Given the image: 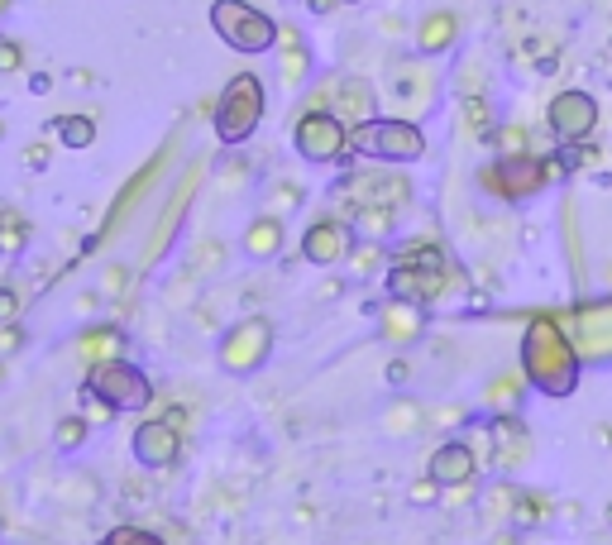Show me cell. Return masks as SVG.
<instances>
[{"label": "cell", "instance_id": "6da1fadb", "mask_svg": "<svg viewBox=\"0 0 612 545\" xmlns=\"http://www.w3.org/2000/svg\"><path fill=\"white\" fill-rule=\"evenodd\" d=\"M522 373L531 378V388L546 397H569L579 388L584 373V354L574 345V335L565 330L560 316H531L522 335Z\"/></svg>", "mask_w": 612, "mask_h": 545}, {"label": "cell", "instance_id": "7a4b0ae2", "mask_svg": "<svg viewBox=\"0 0 612 545\" xmlns=\"http://www.w3.org/2000/svg\"><path fill=\"white\" fill-rule=\"evenodd\" d=\"M350 149L364 153V158H378V163H416L426 153V134L407 115H388V120L373 115V120L350 130Z\"/></svg>", "mask_w": 612, "mask_h": 545}, {"label": "cell", "instance_id": "3957f363", "mask_svg": "<svg viewBox=\"0 0 612 545\" xmlns=\"http://www.w3.org/2000/svg\"><path fill=\"white\" fill-rule=\"evenodd\" d=\"M211 29L235 53H249V58L278 48V34H283V24L273 20V15H263L259 5H249V0H216L211 5Z\"/></svg>", "mask_w": 612, "mask_h": 545}, {"label": "cell", "instance_id": "277c9868", "mask_svg": "<svg viewBox=\"0 0 612 545\" xmlns=\"http://www.w3.org/2000/svg\"><path fill=\"white\" fill-rule=\"evenodd\" d=\"M555 177H565V163L522 153V158H498V163H488L479 173V182H483V192H493V197L526 201V197H536L541 187H550Z\"/></svg>", "mask_w": 612, "mask_h": 545}, {"label": "cell", "instance_id": "5b68a950", "mask_svg": "<svg viewBox=\"0 0 612 545\" xmlns=\"http://www.w3.org/2000/svg\"><path fill=\"white\" fill-rule=\"evenodd\" d=\"M211 120H216L220 144H244L263 120V82L259 77H254V72H235L230 87L220 91L216 115H211Z\"/></svg>", "mask_w": 612, "mask_h": 545}, {"label": "cell", "instance_id": "8992f818", "mask_svg": "<svg viewBox=\"0 0 612 545\" xmlns=\"http://www.w3.org/2000/svg\"><path fill=\"white\" fill-rule=\"evenodd\" d=\"M292 144L306 163H340L350 153V125L335 110H306L292 130Z\"/></svg>", "mask_w": 612, "mask_h": 545}, {"label": "cell", "instance_id": "52a82bcc", "mask_svg": "<svg viewBox=\"0 0 612 545\" xmlns=\"http://www.w3.org/2000/svg\"><path fill=\"white\" fill-rule=\"evenodd\" d=\"M87 388L91 393H101L115 407V412H144L153 402V383L144 373L125 364V359H110V364H91L87 373Z\"/></svg>", "mask_w": 612, "mask_h": 545}, {"label": "cell", "instance_id": "ba28073f", "mask_svg": "<svg viewBox=\"0 0 612 545\" xmlns=\"http://www.w3.org/2000/svg\"><path fill=\"white\" fill-rule=\"evenodd\" d=\"M268 349H273V326H268L263 316H249V321L225 330L216 359L225 373H254L263 359H268Z\"/></svg>", "mask_w": 612, "mask_h": 545}, {"label": "cell", "instance_id": "9c48e42d", "mask_svg": "<svg viewBox=\"0 0 612 545\" xmlns=\"http://www.w3.org/2000/svg\"><path fill=\"white\" fill-rule=\"evenodd\" d=\"M474 450H479V459H493L498 469H522L531 459V436L517 421V412H503L493 416V426L483 436H474Z\"/></svg>", "mask_w": 612, "mask_h": 545}, {"label": "cell", "instance_id": "30bf717a", "mask_svg": "<svg viewBox=\"0 0 612 545\" xmlns=\"http://www.w3.org/2000/svg\"><path fill=\"white\" fill-rule=\"evenodd\" d=\"M340 197L350 206H407L412 201V182L402 173H383V168H369V173H354L340 182Z\"/></svg>", "mask_w": 612, "mask_h": 545}, {"label": "cell", "instance_id": "8fae6325", "mask_svg": "<svg viewBox=\"0 0 612 545\" xmlns=\"http://www.w3.org/2000/svg\"><path fill=\"white\" fill-rule=\"evenodd\" d=\"M546 125L560 144H579V139H589L593 125H598V101H593L589 91H560L546 110Z\"/></svg>", "mask_w": 612, "mask_h": 545}, {"label": "cell", "instance_id": "7c38bea8", "mask_svg": "<svg viewBox=\"0 0 612 545\" xmlns=\"http://www.w3.org/2000/svg\"><path fill=\"white\" fill-rule=\"evenodd\" d=\"M173 149H177V139H168V144H163V149L153 153L149 163H144V168H139V173H134L130 182H125V187H120V197H115V206L106 211V225H101V235H96V240H106V235H115V230H120V225L130 220V211L139 206V201H144V192H149L153 182L163 177V168H168V158H173Z\"/></svg>", "mask_w": 612, "mask_h": 545}, {"label": "cell", "instance_id": "4fadbf2b", "mask_svg": "<svg viewBox=\"0 0 612 545\" xmlns=\"http://www.w3.org/2000/svg\"><path fill=\"white\" fill-rule=\"evenodd\" d=\"M201 173H206V163H192L187 173L177 177L173 197H168V206H163V216H158V230H153L149 249H144V263H153V259H163V254H168V244H173L177 225H182V216H187V206H192V197H197Z\"/></svg>", "mask_w": 612, "mask_h": 545}, {"label": "cell", "instance_id": "5bb4252c", "mask_svg": "<svg viewBox=\"0 0 612 545\" xmlns=\"http://www.w3.org/2000/svg\"><path fill=\"white\" fill-rule=\"evenodd\" d=\"M388 101H393L407 120H412V115H426L431 101H436V72L426 63H397L393 77H388Z\"/></svg>", "mask_w": 612, "mask_h": 545}, {"label": "cell", "instance_id": "9a60e30c", "mask_svg": "<svg viewBox=\"0 0 612 545\" xmlns=\"http://www.w3.org/2000/svg\"><path fill=\"white\" fill-rule=\"evenodd\" d=\"M450 283H455L450 268H412V263H393V273H388V292H393L397 302H416V306L440 302V297L450 292Z\"/></svg>", "mask_w": 612, "mask_h": 545}, {"label": "cell", "instance_id": "2e32d148", "mask_svg": "<svg viewBox=\"0 0 612 545\" xmlns=\"http://www.w3.org/2000/svg\"><path fill=\"white\" fill-rule=\"evenodd\" d=\"M574 345L593 364L612 359V297L608 302H584L574 311Z\"/></svg>", "mask_w": 612, "mask_h": 545}, {"label": "cell", "instance_id": "e0dca14e", "mask_svg": "<svg viewBox=\"0 0 612 545\" xmlns=\"http://www.w3.org/2000/svg\"><path fill=\"white\" fill-rule=\"evenodd\" d=\"M326 101L350 130L354 125H364V120H373V110H378V96H373V87L364 82V77H340V82H330V87L316 96V106L311 110H326Z\"/></svg>", "mask_w": 612, "mask_h": 545}, {"label": "cell", "instance_id": "ac0fdd59", "mask_svg": "<svg viewBox=\"0 0 612 545\" xmlns=\"http://www.w3.org/2000/svg\"><path fill=\"white\" fill-rule=\"evenodd\" d=\"M177 455H182V431H177L173 421L153 416V421H144V426L134 431V459H139L144 469H173Z\"/></svg>", "mask_w": 612, "mask_h": 545}, {"label": "cell", "instance_id": "d6986e66", "mask_svg": "<svg viewBox=\"0 0 612 545\" xmlns=\"http://www.w3.org/2000/svg\"><path fill=\"white\" fill-rule=\"evenodd\" d=\"M302 259L316 263V268H330V263L350 259V225L335 220V216L316 220V225L302 235Z\"/></svg>", "mask_w": 612, "mask_h": 545}, {"label": "cell", "instance_id": "ffe728a7", "mask_svg": "<svg viewBox=\"0 0 612 545\" xmlns=\"http://www.w3.org/2000/svg\"><path fill=\"white\" fill-rule=\"evenodd\" d=\"M479 450L469 445V440H445L436 455H431V479L440 483V488H464V483H474V474H479Z\"/></svg>", "mask_w": 612, "mask_h": 545}, {"label": "cell", "instance_id": "44dd1931", "mask_svg": "<svg viewBox=\"0 0 612 545\" xmlns=\"http://www.w3.org/2000/svg\"><path fill=\"white\" fill-rule=\"evenodd\" d=\"M421 330H426V316H421V306L416 302H388L383 306V340H393V345H412L421 340Z\"/></svg>", "mask_w": 612, "mask_h": 545}, {"label": "cell", "instance_id": "7402d4cb", "mask_svg": "<svg viewBox=\"0 0 612 545\" xmlns=\"http://www.w3.org/2000/svg\"><path fill=\"white\" fill-rule=\"evenodd\" d=\"M77 354L87 364H110V359H125V335L115 326H91L77 335Z\"/></svg>", "mask_w": 612, "mask_h": 545}, {"label": "cell", "instance_id": "603a6c76", "mask_svg": "<svg viewBox=\"0 0 612 545\" xmlns=\"http://www.w3.org/2000/svg\"><path fill=\"white\" fill-rule=\"evenodd\" d=\"M526 388H531V378H526V373H498V378H493V383H488V388H483V407H488V412H517V407H522V393Z\"/></svg>", "mask_w": 612, "mask_h": 545}, {"label": "cell", "instance_id": "cb8c5ba5", "mask_svg": "<svg viewBox=\"0 0 612 545\" xmlns=\"http://www.w3.org/2000/svg\"><path fill=\"white\" fill-rule=\"evenodd\" d=\"M455 39H459V20L450 10H436V15H426V20L416 24V48L421 53H445Z\"/></svg>", "mask_w": 612, "mask_h": 545}, {"label": "cell", "instance_id": "d4e9b609", "mask_svg": "<svg viewBox=\"0 0 612 545\" xmlns=\"http://www.w3.org/2000/svg\"><path fill=\"white\" fill-rule=\"evenodd\" d=\"M244 249H249L254 259H273V254L283 249V220L273 216V211H268V216H259L249 230H244Z\"/></svg>", "mask_w": 612, "mask_h": 545}, {"label": "cell", "instance_id": "484cf974", "mask_svg": "<svg viewBox=\"0 0 612 545\" xmlns=\"http://www.w3.org/2000/svg\"><path fill=\"white\" fill-rule=\"evenodd\" d=\"M278 48H283V82L287 87H297L306 77V44H302V34L297 29H283L278 34Z\"/></svg>", "mask_w": 612, "mask_h": 545}, {"label": "cell", "instance_id": "4316f807", "mask_svg": "<svg viewBox=\"0 0 612 545\" xmlns=\"http://www.w3.org/2000/svg\"><path fill=\"white\" fill-rule=\"evenodd\" d=\"M393 206H350V220L359 225V235L364 240H383L388 230H393Z\"/></svg>", "mask_w": 612, "mask_h": 545}, {"label": "cell", "instance_id": "83f0119b", "mask_svg": "<svg viewBox=\"0 0 612 545\" xmlns=\"http://www.w3.org/2000/svg\"><path fill=\"white\" fill-rule=\"evenodd\" d=\"M53 130H58V139H63V149H91L96 120H91V115H58Z\"/></svg>", "mask_w": 612, "mask_h": 545}, {"label": "cell", "instance_id": "f1b7e54d", "mask_svg": "<svg viewBox=\"0 0 612 545\" xmlns=\"http://www.w3.org/2000/svg\"><path fill=\"white\" fill-rule=\"evenodd\" d=\"M383 431H388V436H416V431H421V407H416V402H393V407L383 412Z\"/></svg>", "mask_w": 612, "mask_h": 545}, {"label": "cell", "instance_id": "f546056e", "mask_svg": "<svg viewBox=\"0 0 612 545\" xmlns=\"http://www.w3.org/2000/svg\"><path fill=\"white\" fill-rule=\"evenodd\" d=\"M393 263H412V268H450V259H445V249L431 240H416L407 244V249H397Z\"/></svg>", "mask_w": 612, "mask_h": 545}, {"label": "cell", "instance_id": "4dcf8cb0", "mask_svg": "<svg viewBox=\"0 0 612 545\" xmlns=\"http://www.w3.org/2000/svg\"><path fill=\"white\" fill-rule=\"evenodd\" d=\"M493 149H498V158H522V153H531V134H526V125H498L493 130Z\"/></svg>", "mask_w": 612, "mask_h": 545}, {"label": "cell", "instance_id": "1f68e13d", "mask_svg": "<svg viewBox=\"0 0 612 545\" xmlns=\"http://www.w3.org/2000/svg\"><path fill=\"white\" fill-rule=\"evenodd\" d=\"M464 130L483 139V134H493V115H488V101L483 96H464Z\"/></svg>", "mask_w": 612, "mask_h": 545}, {"label": "cell", "instance_id": "d6a6232c", "mask_svg": "<svg viewBox=\"0 0 612 545\" xmlns=\"http://www.w3.org/2000/svg\"><path fill=\"white\" fill-rule=\"evenodd\" d=\"M24 240H29V225H24L20 216L0 220V259H15V254L24 249Z\"/></svg>", "mask_w": 612, "mask_h": 545}, {"label": "cell", "instance_id": "836d02e7", "mask_svg": "<svg viewBox=\"0 0 612 545\" xmlns=\"http://www.w3.org/2000/svg\"><path fill=\"white\" fill-rule=\"evenodd\" d=\"M87 416H63V421H58V431H53V445H58V450H77V445H82V440H87Z\"/></svg>", "mask_w": 612, "mask_h": 545}, {"label": "cell", "instance_id": "e575fe53", "mask_svg": "<svg viewBox=\"0 0 612 545\" xmlns=\"http://www.w3.org/2000/svg\"><path fill=\"white\" fill-rule=\"evenodd\" d=\"M106 545H168L163 536H153L149 526H115L106 536Z\"/></svg>", "mask_w": 612, "mask_h": 545}, {"label": "cell", "instance_id": "d590c367", "mask_svg": "<svg viewBox=\"0 0 612 545\" xmlns=\"http://www.w3.org/2000/svg\"><path fill=\"white\" fill-rule=\"evenodd\" d=\"M82 412H87V421H96V426H101V421H115V407H110L106 397L101 393H82Z\"/></svg>", "mask_w": 612, "mask_h": 545}, {"label": "cell", "instance_id": "8d00e7d4", "mask_svg": "<svg viewBox=\"0 0 612 545\" xmlns=\"http://www.w3.org/2000/svg\"><path fill=\"white\" fill-rule=\"evenodd\" d=\"M15 321H20V292L0 287V326H15Z\"/></svg>", "mask_w": 612, "mask_h": 545}, {"label": "cell", "instance_id": "74e56055", "mask_svg": "<svg viewBox=\"0 0 612 545\" xmlns=\"http://www.w3.org/2000/svg\"><path fill=\"white\" fill-rule=\"evenodd\" d=\"M436 498H440V483L431 479V474L412 483V502H416V507H431V502H436Z\"/></svg>", "mask_w": 612, "mask_h": 545}, {"label": "cell", "instance_id": "f35d334b", "mask_svg": "<svg viewBox=\"0 0 612 545\" xmlns=\"http://www.w3.org/2000/svg\"><path fill=\"white\" fill-rule=\"evenodd\" d=\"M350 259H354V273H373V268H378V240H369L364 249H354Z\"/></svg>", "mask_w": 612, "mask_h": 545}, {"label": "cell", "instance_id": "ab89813d", "mask_svg": "<svg viewBox=\"0 0 612 545\" xmlns=\"http://www.w3.org/2000/svg\"><path fill=\"white\" fill-rule=\"evenodd\" d=\"M20 63H24L20 44H10V39H0V72H20Z\"/></svg>", "mask_w": 612, "mask_h": 545}, {"label": "cell", "instance_id": "60d3db41", "mask_svg": "<svg viewBox=\"0 0 612 545\" xmlns=\"http://www.w3.org/2000/svg\"><path fill=\"white\" fill-rule=\"evenodd\" d=\"M110 292V297H120V292H125V287H130V268H120V263H115V268H106V283H101Z\"/></svg>", "mask_w": 612, "mask_h": 545}, {"label": "cell", "instance_id": "b9f144b4", "mask_svg": "<svg viewBox=\"0 0 612 545\" xmlns=\"http://www.w3.org/2000/svg\"><path fill=\"white\" fill-rule=\"evenodd\" d=\"M273 216H283V211H292V206H297V187H292V182H278V192H273Z\"/></svg>", "mask_w": 612, "mask_h": 545}, {"label": "cell", "instance_id": "7bdbcfd3", "mask_svg": "<svg viewBox=\"0 0 612 545\" xmlns=\"http://www.w3.org/2000/svg\"><path fill=\"white\" fill-rule=\"evenodd\" d=\"M216 263H220V244H216V240H206V244L197 249V273H211Z\"/></svg>", "mask_w": 612, "mask_h": 545}, {"label": "cell", "instance_id": "ee69618b", "mask_svg": "<svg viewBox=\"0 0 612 545\" xmlns=\"http://www.w3.org/2000/svg\"><path fill=\"white\" fill-rule=\"evenodd\" d=\"M24 345V330L20 326H0V354H15Z\"/></svg>", "mask_w": 612, "mask_h": 545}, {"label": "cell", "instance_id": "f6af8a7d", "mask_svg": "<svg viewBox=\"0 0 612 545\" xmlns=\"http://www.w3.org/2000/svg\"><path fill=\"white\" fill-rule=\"evenodd\" d=\"M163 421H173L177 431H187V426H192V412H187V407H168V412H163Z\"/></svg>", "mask_w": 612, "mask_h": 545}, {"label": "cell", "instance_id": "bcb514c9", "mask_svg": "<svg viewBox=\"0 0 612 545\" xmlns=\"http://www.w3.org/2000/svg\"><path fill=\"white\" fill-rule=\"evenodd\" d=\"M407 378H412V369H407L402 359H393V364H388V383H407Z\"/></svg>", "mask_w": 612, "mask_h": 545}, {"label": "cell", "instance_id": "7dc6e473", "mask_svg": "<svg viewBox=\"0 0 612 545\" xmlns=\"http://www.w3.org/2000/svg\"><path fill=\"white\" fill-rule=\"evenodd\" d=\"M48 163V144H34V149H29V168H44Z\"/></svg>", "mask_w": 612, "mask_h": 545}, {"label": "cell", "instance_id": "c3c4849f", "mask_svg": "<svg viewBox=\"0 0 612 545\" xmlns=\"http://www.w3.org/2000/svg\"><path fill=\"white\" fill-rule=\"evenodd\" d=\"M493 545H517V531H507L503 541H493Z\"/></svg>", "mask_w": 612, "mask_h": 545}, {"label": "cell", "instance_id": "681fc988", "mask_svg": "<svg viewBox=\"0 0 612 545\" xmlns=\"http://www.w3.org/2000/svg\"><path fill=\"white\" fill-rule=\"evenodd\" d=\"M330 5H335V0H311V10H330Z\"/></svg>", "mask_w": 612, "mask_h": 545}, {"label": "cell", "instance_id": "f907efd6", "mask_svg": "<svg viewBox=\"0 0 612 545\" xmlns=\"http://www.w3.org/2000/svg\"><path fill=\"white\" fill-rule=\"evenodd\" d=\"M340 5H359V0H340Z\"/></svg>", "mask_w": 612, "mask_h": 545}, {"label": "cell", "instance_id": "816d5d0a", "mask_svg": "<svg viewBox=\"0 0 612 545\" xmlns=\"http://www.w3.org/2000/svg\"><path fill=\"white\" fill-rule=\"evenodd\" d=\"M5 216H10V211H0V220H5Z\"/></svg>", "mask_w": 612, "mask_h": 545}, {"label": "cell", "instance_id": "f5cc1de1", "mask_svg": "<svg viewBox=\"0 0 612 545\" xmlns=\"http://www.w3.org/2000/svg\"><path fill=\"white\" fill-rule=\"evenodd\" d=\"M608 522H612V507H608Z\"/></svg>", "mask_w": 612, "mask_h": 545}, {"label": "cell", "instance_id": "db71d44e", "mask_svg": "<svg viewBox=\"0 0 612 545\" xmlns=\"http://www.w3.org/2000/svg\"><path fill=\"white\" fill-rule=\"evenodd\" d=\"M0 134H5V125H0Z\"/></svg>", "mask_w": 612, "mask_h": 545}]
</instances>
